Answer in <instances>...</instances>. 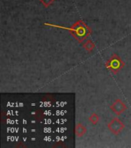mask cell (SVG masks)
<instances>
[{
    "label": "cell",
    "instance_id": "obj_7",
    "mask_svg": "<svg viewBox=\"0 0 131 148\" xmlns=\"http://www.w3.org/2000/svg\"><path fill=\"white\" fill-rule=\"evenodd\" d=\"M88 120L90 123H92L93 125L97 124V123L99 122L100 120V116H99L96 113H92L90 114L89 117H88Z\"/></svg>",
    "mask_w": 131,
    "mask_h": 148
},
{
    "label": "cell",
    "instance_id": "obj_3",
    "mask_svg": "<svg viewBox=\"0 0 131 148\" xmlns=\"http://www.w3.org/2000/svg\"><path fill=\"white\" fill-rule=\"evenodd\" d=\"M107 128L113 134L118 135L125 128V124L119 118H113L108 123Z\"/></svg>",
    "mask_w": 131,
    "mask_h": 148
},
{
    "label": "cell",
    "instance_id": "obj_2",
    "mask_svg": "<svg viewBox=\"0 0 131 148\" xmlns=\"http://www.w3.org/2000/svg\"><path fill=\"white\" fill-rule=\"evenodd\" d=\"M124 65L125 63L120 58V56L117 54H113L110 57V59L106 62L105 66L109 71L113 73L117 74L124 68Z\"/></svg>",
    "mask_w": 131,
    "mask_h": 148
},
{
    "label": "cell",
    "instance_id": "obj_8",
    "mask_svg": "<svg viewBox=\"0 0 131 148\" xmlns=\"http://www.w3.org/2000/svg\"><path fill=\"white\" fill-rule=\"evenodd\" d=\"M55 0H40L41 3L44 5L45 8H48L51 4H53V2H55Z\"/></svg>",
    "mask_w": 131,
    "mask_h": 148
},
{
    "label": "cell",
    "instance_id": "obj_4",
    "mask_svg": "<svg viewBox=\"0 0 131 148\" xmlns=\"http://www.w3.org/2000/svg\"><path fill=\"white\" fill-rule=\"evenodd\" d=\"M110 109L114 114L120 116L127 110V106L120 99H117L110 105Z\"/></svg>",
    "mask_w": 131,
    "mask_h": 148
},
{
    "label": "cell",
    "instance_id": "obj_6",
    "mask_svg": "<svg viewBox=\"0 0 131 148\" xmlns=\"http://www.w3.org/2000/svg\"><path fill=\"white\" fill-rule=\"evenodd\" d=\"M83 48L87 52H91L92 50H94L95 48V44L92 40L90 39H87L84 42H83L82 44Z\"/></svg>",
    "mask_w": 131,
    "mask_h": 148
},
{
    "label": "cell",
    "instance_id": "obj_5",
    "mask_svg": "<svg viewBox=\"0 0 131 148\" xmlns=\"http://www.w3.org/2000/svg\"><path fill=\"white\" fill-rule=\"evenodd\" d=\"M87 133V128L81 123H78L75 127V134L78 137H81Z\"/></svg>",
    "mask_w": 131,
    "mask_h": 148
},
{
    "label": "cell",
    "instance_id": "obj_1",
    "mask_svg": "<svg viewBox=\"0 0 131 148\" xmlns=\"http://www.w3.org/2000/svg\"><path fill=\"white\" fill-rule=\"evenodd\" d=\"M68 30L72 35V36L80 43H82L92 33L91 29L81 19H79L74 23Z\"/></svg>",
    "mask_w": 131,
    "mask_h": 148
}]
</instances>
